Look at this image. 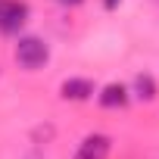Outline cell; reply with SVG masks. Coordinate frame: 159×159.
Wrapping results in <instances>:
<instances>
[{
    "mask_svg": "<svg viewBox=\"0 0 159 159\" xmlns=\"http://www.w3.org/2000/svg\"><path fill=\"white\" fill-rule=\"evenodd\" d=\"M47 56H50V50H47V44L41 38H22L16 44V59L25 69H41L47 62Z\"/></svg>",
    "mask_w": 159,
    "mask_h": 159,
    "instance_id": "cell-1",
    "label": "cell"
},
{
    "mask_svg": "<svg viewBox=\"0 0 159 159\" xmlns=\"http://www.w3.org/2000/svg\"><path fill=\"white\" fill-rule=\"evenodd\" d=\"M28 7L19 0H0V31H19L25 25Z\"/></svg>",
    "mask_w": 159,
    "mask_h": 159,
    "instance_id": "cell-2",
    "label": "cell"
},
{
    "mask_svg": "<svg viewBox=\"0 0 159 159\" xmlns=\"http://www.w3.org/2000/svg\"><path fill=\"white\" fill-rule=\"evenodd\" d=\"M103 3H106V10H112V7L119 3V0H103Z\"/></svg>",
    "mask_w": 159,
    "mask_h": 159,
    "instance_id": "cell-7",
    "label": "cell"
},
{
    "mask_svg": "<svg viewBox=\"0 0 159 159\" xmlns=\"http://www.w3.org/2000/svg\"><path fill=\"white\" fill-rule=\"evenodd\" d=\"M106 156H109V137H103V134L84 137V143L75 153V159H106Z\"/></svg>",
    "mask_w": 159,
    "mask_h": 159,
    "instance_id": "cell-3",
    "label": "cell"
},
{
    "mask_svg": "<svg viewBox=\"0 0 159 159\" xmlns=\"http://www.w3.org/2000/svg\"><path fill=\"white\" fill-rule=\"evenodd\" d=\"M100 103H103L106 109L125 106V103H128V91H125V84H106L103 94H100Z\"/></svg>",
    "mask_w": 159,
    "mask_h": 159,
    "instance_id": "cell-5",
    "label": "cell"
},
{
    "mask_svg": "<svg viewBox=\"0 0 159 159\" xmlns=\"http://www.w3.org/2000/svg\"><path fill=\"white\" fill-rule=\"evenodd\" d=\"M134 88H137V97H143V100H153L156 97V81H153L150 75H137Z\"/></svg>",
    "mask_w": 159,
    "mask_h": 159,
    "instance_id": "cell-6",
    "label": "cell"
},
{
    "mask_svg": "<svg viewBox=\"0 0 159 159\" xmlns=\"http://www.w3.org/2000/svg\"><path fill=\"white\" fill-rule=\"evenodd\" d=\"M59 3H81V0H59Z\"/></svg>",
    "mask_w": 159,
    "mask_h": 159,
    "instance_id": "cell-8",
    "label": "cell"
},
{
    "mask_svg": "<svg viewBox=\"0 0 159 159\" xmlns=\"http://www.w3.org/2000/svg\"><path fill=\"white\" fill-rule=\"evenodd\" d=\"M91 94H94V84L88 78H69V81H62V97L66 100H88Z\"/></svg>",
    "mask_w": 159,
    "mask_h": 159,
    "instance_id": "cell-4",
    "label": "cell"
}]
</instances>
